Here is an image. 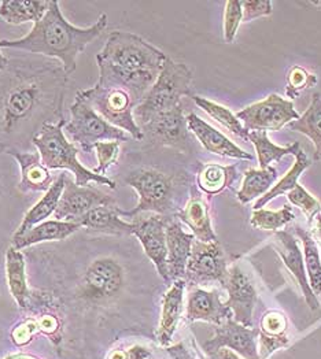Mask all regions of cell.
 Listing matches in <instances>:
<instances>
[{
	"label": "cell",
	"instance_id": "484cf974",
	"mask_svg": "<svg viewBox=\"0 0 321 359\" xmlns=\"http://www.w3.org/2000/svg\"><path fill=\"white\" fill-rule=\"evenodd\" d=\"M66 175L67 173L58 175V177L54 181L51 188L47 192H44L43 198L25 214L21 225L14 232L11 240L18 239V238L24 236L33 226L44 222L48 217H51L55 212V210L58 208L59 199H60V196L63 194V189H65Z\"/></svg>",
	"mask_w": 321,
	"mask_h": 359
},
{
	"label": "cell",
	"instance_id": "52a82bcc",
	"mask_svg": "<svg viewBox=\"0 0 321 359\" xmlns=\"http://www.w3.org/2000/svg\"><path fill=\"white\" fill-rule=\"evenodd\" d=\"M77 93L87 100L100 117L126 132L133 140L142 142L145 139L133 117V110L139 103L126 88L99 77L92 88L79 90Z\"/></svg>",
	"mask_w": 321,
	"mask_h": 359
},
{
	"label": "cell",
	"instance_id": "2e32d148",
	"mask_svg": "<svg viewBox=\"0 0 321 359\" xmlns=\"http://www.w3.org/2000/svg\"><path fill=\"white\" fill-rule=\"evenodd\" d=\"M224 290L228 292L227 306L231 309L234 321L253 328V313L257 302V291L249 276L234 265L228 269V278Z\"/></svg>",
	"mask_w": 321,
	"mask_h": 359
},
{
	"label": "cell",
	"instance_id": "f5cc1de1",
	"mask_svg": "<svg viewBox=\"0 0 321 359\" xmlns=\"http://www.w3.org/2000/svg\"><path fill=\"white\" fill-rule=\"evenodd\" d=\"M309 4H310V6H319V7H321V1H309Z\"/></svg>",
	"mask_w": 321,
	"mask_h": 359
},
{
	"label": "cell",
	"instance_id": "4dcf8cb0",
	"mask_svg": "<svg viewBox=\"0 0 321 359\" xmlns=\"http://www.w3.org/2000/svg\"><path fill=\"white\" fill-rule=\"evenodd\" d=\"M236 166L204 163L197 175L198 188L206 195H217L228 188L236 179Z\"/></svg>",
	"mask_w": 321,
	"mask_h": 359
},
{
	"label": "cell",
	"instance_id": "83f0119b",
	"mask_svg": "<svg viewBox=\"0 0 321 359\" xmlns=\"http://www.w3.org/2000/svg\"><path fill=\"white\" fill-rule=\"evenodd\" d=\"M48 0L27 1V0H1L0 18L11 25H21L27 22H39L47 13Z\"/></svg>",
	"mask_w": 321,
	"mask_h": 359
},
{
	"label": "cell",
	"instance_id": "ee69618b",
	"mask_svg": "<svg viewBox=\"0 0 321 359\" xmlns=\"http://www.w3.org/2000/svg\"><path fill=\"white\" fill-rule=\"evenodd\" d=\"M39 332H41V330L37 318H28L11 330V340L15 346H25Z\"/></svg>",
	"mask_w": 321,
	"mask_h": 359
},
{
	"label": "cell",
	"instance_id": "4fadbf2b",
	"mask_svg": "<svg viewBox=\"0 0 321 359\" xmlns=\"http://www.w3.org/2000/svg\"><path fill=\"white\" fill-rule=\"evenodd\" d=\"M99 206H116V199L96 188L80 187L76 181L66 175L65 189L59 199L58 208L54 212V218L58 221L79 222V219Z\"/></svg>",
	"mask_w": 321,
	"mask_h": 359
},
{
	"label": "cell",
	"instance_id": "f546056e",
	"mask_svg": "<svg viewBox=\"0 0 321 359\" xmlns=\"http://www.w3.org/2000/svg\"><path fill=\"white\" fill-rule=\"evenodd\" d=\"M294 132L303 133L315 146V161L321 162V95L315 93L306 111L298 120L289 123Z\"/></svg>",
	"mask_w": 321,
	"mask_h": 359
},
{
	"label": "cell",
	"instance_id": "d590c367",
	"mask_svg": "<svg viewBox=\"0 0 321 359\" xmlns=\"http://www.w3.org/2000/svg\"><path fill=\"white\" fill-rule=\"evenodd\" d=\"M294 218L295 217L291 206L284 205L277 211L266 209L254 210L250 218V224L253 228L260 231L277 232L282 231L286 225H289Z\"/></svg>",
	"mask_w": 321,
	"mask_h": 359
},
{
	"label": "cell",
	"instance_id": "c3c4849f",
	"mask_svg": "<svg viewBox=\"0 0 321 359\" xmlns=\"http://www.w3.org/2000/svg\"><path fill=\"white\" fill-rule=\"evenodd\" d=\"M310 233H312L313 239L319 241L321 244V212H319L316 215V218L313 219V231Z\"/></svg>",
	"mask_w": 321,
	"mask_h": 359
},
{
	"label": "cell",
	"instance_id": "7a4b0ae2",
	"mask_svg": "<svg viewBox=\"0 0 321 359\" xmlns=\"http://www.w3.org/2000/svg\"><path fill=\"white\" fill-rule=\"evenodd\" d=\"M106 27V14H102L98 21L88 28L72 25L63 17L59 1L50 0L47 13L34 24L28 34L17 40H0V48L55 58L59 60L63 72L70 76L77 67L80 54L87 46L102 36Z\"/></svg>",
	"mask_w": 321,
	"mask_h": 359
},
{
	"label": "cell",
	"instance_id": "f6af8a7d",
	"mask_svg": "<svg viewBox=\"0 0 321 359\" xmlns=\"http://www.w3.org/2000/svg\"><path fill=\"white\" fill-rule=\"evenodd\" d=\"M151 353L143 346H132L125 350H113L107 354L106 359H148Z\"/></svg>",
	"mask_w": 321,
	"mask_h": 359
},
{
	"label": "cell",
	"instance_id": "d6986e66",
	"mask_svg": "<svg viewBox=\"0 0 321 359\" xmlns=\"http://www.w3.org/2000/svg\"><path fill=\"white\" fill-rule=\"evenodd\" d=\"M4 152L11 155L20 165L21 181L18 184V191L21 194L28 195L47 192L57 180L54 179L51 170L44 166L39 152H27L14 149H8Z\"/></svg>",
	"mask_w": 321,
	"mask_h": 359
},
{
	"label": "cell",
	"instance_id": "ffe728a7",
	"mask_svg": "<svg viewBox=\"0 0 321 359\" xmlns=\"http://www.w3.org/2000/svg\"><path fill=\"white\" fill-rule=\"evenodd\" d=\"M188 130L194 133V136L199 140L204 150L227 158H235L242 161H253V155L237 147L234 142H231L225 135L220 130L209 125L206 121L191 113L187 116Z\"/></svg>",
	"mask_w": 321,
	"mask_h": 359
},
{
	"label": "cell",
	"instance_id": "1f68e13d",
	"mask_svg": "<svg viewBox=\"0 0 321 359\" xmlns=\"http://www.w3.org/2000/svg\"><path fill=\"white\" fill-rule=\"evenodd\" d=\"M294 163L292 168L282 177L279 182H276L263 196H261L258 201H256L254 203V210L263 209L270 201H273L275 198L280 196V195H287L295 185H298V179L301 177V175L310 168V161L308 158V155L305 154V151L302 150V147L294 154Z\"/></svg>",
	"mask_w": 321,
	"mask_h": 359
},
{
	"label": "cell",
	"instance_id": "60d3db41",
	"mask_svg": "<svg viewBox=\"0 0 321 359\" xmlns=\"http://www.w3.org/2000/svg\"><path fill=\"white\" fill-rule=\"evenodd\" d=\"M289 328L287 317L276 310H270L265 313L261 318L260 333L268 336H283Z\"/></svg>",
	"mask_w": 321,
	"mask_h": 359
},
{
	"label": "cell",
	"instance_id": "836d02e7",
	"mask_svg": "<svg viewBox=\"0 0 321 359\" xmlns=\"http://www.w3.org/2000/svg\"><path fill=\"white\" fill-rule=\"evenodd\" d=\"M194 103L202 109L206 114H209L214 121H217L220 125H223L227 130L232 132L236 136H239L243 140H249V130L244 128V125L236 117L228 107L221 106L213 100H209L199 95H190Z\"/></svg>",
	"mask_w": 321,
	"mask_h": 359
},
{
	"label": "cell",
	"instance_id": "f1b7e54d",
	"mask_svg": "<svg viewBox=\"0 0 321 359\" xmlns=\"http://www.w3.org/2000/svg\"><path fill=\"white\" fill-rule=\"evenodd\" d=\"M277 169L268 166L266 169H250L244 173L242 188L237 191V201L247 205L253 201H258L273 185L277 179Z\"/></svg>",
	"mask_w": 321,
	"mask_h": 359
},
{
	"label": "cell",
	"instance_id": "4316f807",
	"mask_svg": "<svg viewBox=\"0 0 321 359\" xmlns=\"http://www.w3.org/2000/svg\"><path fill=\"white\" fill-rule=\"evenodd\" d=\"M83 226L79 222L70 221H44L36 226H33L24 236L18 239L11 240V247L17 250H24L30 245L43 243V241H60L70 238L73 233L80 231Z\"/></svg>",
	"mask_w": 321,
	"mask_h": 359
},
{
	"label": "cell",
	"instance_id": "ba28073f",
	"mask_svg": "<svg viewBox=\"0 0 321 359\" xmlns=\"http://www.w3.org/2000/svg\"><path fill=\"white\" fill-rule=\"evenodd\" d=\"M70 120L63 125V133L73 144H79L86 154H91L96 143L129 142L132 137L100 117L87 100L76 93V99L69 109Z\"/></svg>",
	"mask_w": 321,
	"mask_h": 359
},
{
	"label": "cell",
	"instance_id": "5bb4252c",
	"mask_svg": "<svg viewBox=\"0 0 321 359\" xmlns=\"http://www.w3.org/2000/svg\"><path fill=\"white\" fill-rule=\"evenodd\" d=\"M145 139L154 146L185 150L188 147V125L183 106L164 111L140 126ZM143 139V140H145Z\"/></svg>",
	"mask_w": 321,
	"mask_h": 359
},
{
	"label": "cell",
	"instance_id": "277c9868",
	"mask_svg": "<svg viewBox=\"0 0 321 359\" xmlns=\"http://www.w3.org/2000/svg\"><path fill=\"white\" fill-rule=\"evenodd\" d=\"M65 122L66 121L62 120L58 123L44 125L32 142L40 154L44 166L50 170L63 169L70 172L74 176L76 184L80 187H87L89 182H95L116 189V182L113 180L93 173L79 161V150L63 133Z\"/></svg>",
	"mask_w": 321,
	"mask_h": 359
},
{
	"label": "cell",
	"instance_id": "d4e9b609",
	"mask_svg": "<svg viewBox=\"0 0 321 359\" xmlns=\"http://www.w3.org/2000/svg\"><path fill=\"white\" fill-rule=\"evenodd\" d=\"M79 224L83 228H87L91 232L125 236L132 235L133 224L125 221L119 215V209L116 206H99L88 211L79 219Z\"/></svg>",
	"mask_w": 321,
	"mask_h": 359
},
{
	"label": "cell",
	"instance_id": "603a6c76",
	"mask_svg": "<svg viewBox=\"0 0 321 359\" xmlns=\"http://www.w3.org/2000/svg\"><path fill=\"white\" fill-rule=\"evenodd\" d=\"M176 218H178L192 231L195 239L204 243L217 241V236L211 225L209 205L195 188L191 189V196L185 205L178 210Z\"/></svg>",
	"mask_w": 321,
	"mask_h": 359
},
{
	"label": "cell",
	"instance_id": "681fc988",
	"mask_svg": "<svg viewBox=\"0 0 321 359\" xmlns=\"http://www.w3.org/2000/svg\"><path fill=\"white\" fill-rule=\"evenodd\" d=\"M3 359H39L36 357H32V355H27V354H11V355H7Z\"/></svg>",
	"mask_w": 321,
	"mask_h": 359
},
{
	"label": "cell",
	"instance_id": "bcb514c9",
	"mask_svg": "<svg viewBox=\"0 0 321 359\" xmlns=\"http://www.w3.org/2000/svg\"><path fill=\"white\" fill-rule=\"evenodd\" d=\"M165 350L172 359H197L183 341L175 346H168Z\"/></svg>",
	"mask_w": 321,
	"mask_h": 359
},
{
	"label": "cell",
	"instance_id": "7402d4cb",
	"mask_svg": "<svg viewBox=\"0 0 321 359\" xmlns=\"http://www.w3.org/2000/svg\"><path fill=\"white\" fill-rule=\"evenodd\" d=\"M185 281L176 280L169 290L165 292L162 298V309H161V318L157 332V339L161 346L168 347L175 336L176 330L178 327L183 310H184V291H185Z\"/></svg>",
	"mask_w": 321,
	"mask_h": 359
},
{
	"label": "cell",
	"instance_id": "5b68a950",
	"mask_svg": "<svg viewBox=\"0 0 321 359\" xmlns=\"http://www.w3.org/2000/svg\"><path fill=\"white\" fill-rule=\"evenodd\" d=\"M191 69L183 62L168 58L154 86L133 110V117L139 128L155 116L181 104V97L191 95Z\"/></svg>",
	"mask_w": 321,
	"mask_h": 359
},
{
	"label": "cell",
	"instance_id": "7dc6e473",
	"mask_svg": "<svg viewBox=\"0 0 321 359\" xmlns=\"http://www.w3.org/2000/svg\"><path fill=\"white\" fill-rule=\"evenodd\" d=\"M207 359H244L242 358L239 354H236L230 348H225V347H221L210 354H204Z\"/></svg>",
	"mask_w": 321,
	"mask_h": 359
},
{
	"label": "cell",
	"instance_id": "7c38bea8",
	"mask_svg": "<svg viewBox=\"0 0 321 359\" xmlns=\"http://www.w3.org/2000/svg\"><path fill=\"white\" fill-rule=\"evenodd\" d=\"M171 218L145 212L132 218L135 235L140 241L145 254L154 264L155 269L165 283L169 281L168 274V247H166V225Z\"/></svg>",
	"mask_w": 321,
	"mask_h": 359
},
{
	"label": "cell",
	"instance_id": "30bf717a",
	"mask_svg": "<svg viewBox=\"0 0 321 359\" xmlns=\"http://www.w3.org/2000/svg\"><path fill=\"white\" fill-rule=\"evenodd\" d=\"M125 284L122 266L116 259L103 257L89 264L80 287L79 294L89 302H106L117 298Z\"/></svg>",
	"mask_w": 321,
	"mask_h": 359
},
{
	"label": "cell",
	"instance_id": "9a60e30c",
	"mask_svg": "<svg viewBox=\"0 0 321 359\" xmlns=\"http://www.w3.org/2000/svg\"><path fill=\"white\" fill-rule=\"evenodd\" d=\"M260 330L247 328L234 318L214 328V336L204 343V354H210L221 347L230 348L244 359H260L258 354Z\"/></svg>",
	"mask_w": 321,
	"mask_h": 359
},
{
	"label": "cell",
	"instance_id": "e0dca14e",
	"mask_svg": "<svg viewBox=\"0 0 321 359\" xmlns=\"http://www.w3.org/2000/svg\"><path fill=\"white\" fill-rule=\"evenodd\" d=\"M272 245L282 258L286 268L290 270L292 277L301 287L302 295L306 300L309 309L312 311H316L320 309V302L317 297L313 294L309 280L306 276L305 262H303V252L299 248V244L296 239L292 236L291 232L289 231H277L275 236L272 238Z\"/></svg>",
	"mask_w": 321,
	"mask_h": 359
},
{
	"label": "cell",
	"instance_id": "ab89813d",
	"mask_svg": "<svg viewBox=\"0 0 321 359\" xmlns=\"http://www.w3.org/2000/svg\"><path fill=\"white\" fill-rule=\"evenodd\" d=\"M243 10L240 0L225 1L224 8V39L227 43H232L236 37V32L242 24Z\"/></svg>",
	"mask_w": 321,
	"mask_h": 359
},
{
	"label": "cell",
	"instance_id": "8d00e7d4",
	"mask_svg": "<svg viewBox=\"0 0 321 359\" xmlns=\"http://www.w3.org/2000/svg\"><path fill=\"white\" fill-rule=\"evenodd\" d=\"M317 76L299 65H294L287 73L286 95L290 100L298 99L305 90L316 87Z\"/></svg>",
	"mask_w": 321,
	"mask_h": 359
},
{
	"label": "cell",
	"instance_id": "e575fe53",
	"mask_svg": "<svg viewBox=\"0 0 321 359\" xmlns=\"http://www.w3.org/2000/svg\"><path fill=\"white\" fill-rule=\"evenodd\" d=\"M249 140L253 143L257 152L260 169H266L268 166H270V162L280 161L286 155L294 156V154L301 149L299 143H294L289 147L276 146L270 142L266 132H250Z\"/></svg>",
	"mask_w": 321,
	"mask_h": 359
},
{
	"label": "cell",
	"instance_id": "3957f363",
	"mask_svg": "<svg viewBox=\"0 0 321 359\" xmlns=\"http://www.w3.org/2000/svg\"><path fill=\"white\" fill-rule=\"evenodd\" d=\"M168 58L164 51L143 37L131 32L113 30L95 60L99 77L122 86L140 103Z\"/></svg>",
	"mask_w": 321,
	"mask_h": 359
},
{
	"label": "cell",
	"instance_id": "b9f144b4",
	"mask_svg": "<svg viewBox=\"0 0 321 359\" xmlns=\"http://www.w3.org/2000/svg\"><path fill=\"white\" fill-rule=\"evenodd\" d=\"M258 354L260 359H268L277 350L286 348L290 346V339L287 334L283 336H268V334H258Z\"/></svg>",
	"mask_w": 321,
	"mask_h": 359
},
{
	"label": "cell",
	"instance_id": "6da1fadb",
	"mask_svg": "<svg viewBox=\"0 0 321 359\" xmlns=\"http://www.w3.org/2000/svg\"><path fill=\"white\" fill-rule=\"evenodd\" d=\"M67 74L53 60L15 58L0 73V147L27 150L44 125L58 123Z\"/></svg>",
	"mask_w": 321,
	"mask_h": 359
},
{
	"label": "cell",
	"instance_id": "ac0fdd59",
	"mask_svg": "<svg viewBox=\"0 0 321 359\" xmlns=\"http://www.w3.org/2000/svg\"><path fill=\"white\" fill-rule=\"evenodd\" d=\"M185 318L188 323L204 321L213 325H221L234 318L231 309L221 300L218 290L191 288L187 297Z\"/></svg>",
	"mask_w": 321,
	"mask_h": 359
},
{
	"label": "cell",
	"instance_id": "7bdbcfd3",
	"mask_svg": "<svg viewBox=\"0 0 321 359\" xmlns=\"http://www.w3.org/2000/svg\"><path fill=\"white\" fill-rule=\"evenodd\" d=\"M243 18L242 22H250L260 17H268L272 14L270 0H244L242 1Z\"/></svg>",
	"mask_w": 321,
	"mask_h": 359
},
{
	"label": "cell",
	"instance_id": "db71d44e",
	"mask_svg": "<svg viewBox=\"0 0 321 359\" xmlns=\"http://www.w3.org/2000/svg\"><path fill=\"white\" fill-rule=\"evenodd\" d=\"M199 358L207 359V357H206V355H204V354H201V353H199Z\"/></svg>",
	"mask_w": 321,
	"mask_h": 359
},
{
	"label": "cell",
	"instance_id": "74e56055",
	"mask_svg": "<svg viewBox=\"0 0 321 359\" xmlns=\"http://www.w3.org/2000/svg\"><path fill=\"white\" fill-rule=\"evenodd\" d=\"M287 198L291 202V205L305 214V217L308 218V222L312 225L316 215L321 212L320 202L299 184L295 185L287 194Z\"/></svg>",
	"mask_w": 321,
	"mask_h": 359
},
{
	"label": "cell",
	"instance_id": "f35d334b",
	"mask_svg": "<svg viewBox=\"0 0 321 359\" xmlns=\"http://www.w3.org/2000/svg\"><path fill=\"white\" fill-rule=\"evenodd\" d=\"M119 142H102L96 143L93 150L96 152V159H98V166L92 170L96 175L105 176L106 172L117 163L118 156H119Z\"/></svg>",
	"mask_w": 321,
	"mask_h": 359
},
{
	"label": "cell",
	"instance_id": "9c48e42d",
	"mask_svg": "<svg viewBox=\"0 0 321 359\" xmlns=\"http://www.w3.org/2000/svg\"><path fill=\"white\" fill-rule=\"evenodd\" d=\"M227 278L228 265L218 240L211 243L194 240L185 269V284L191 288L220 284L224 288Z\"/></svg>",
	"mask_w": 321,
	"mask_h": 359
},
{
	"label": "cell",
	"instance_id": "8992f818",
	"mask_svg": "<svg viewBox=\"0 0 321 359\" xmlns=\"http://www.w3.org/2000/svg\"><path fill=\"white\" fill-rule=\"evenodd\" d=\"M125 182L138 192L139 202L131 211L119 210L122 218H133L145 212L175 218L180 208L173 176L157 169H138L125 177Z\"/></svg>",
	"mask_w": 321,
	"mask_h": 359
},
{
	"label": "cell",
	"instance_id": "44dd1931",
	"mask_svg": "<svg viewBox=\"0 0 321 359\" xmlns=\"http://www.w3.org/2000/svg\"><path fill=\"white\" fill-rule=\"evenodd\" d=\"M175 218H171L166 225L168 274L171 283L176 280H184L192 243L195 240L192 233L184 232L181 224Z\"/></svg>",
	"mask_w": 321,
	"mask_h": 359
},
{
	"label": "cell",
	"instance_id": "cb8c5ba5",
	"mask_svg": "<svg viewBox=\"0 0 321 359\" xmlns=\"http://www.w3.org/2000/svg\"><path fill=\"white\" fill-rule=\"evenodd\" d=\"M6 278L10 294L18 307L28 311L34 291H32L28 285L25 257L20 250L14 247H8L6 251Z\"/></svg>",
	"mask_w": 321,
	"mask_h": 359
},
{
	"label": "cell",
	"instance_id": "f907efd6",
	"mask_svg": "<svg viewBox=\"0 0 321 359\" xmlns=\"http://www.w3.org/2000/svg\"><path fill=\"white\" fill-rule=\"evenodd\" d=\"M8 62H10V60H8L7 57H4V55L1 54V51H0V73L8 66Z\"/></svg>",
	"mask_w": 321,
	"mask_h": 359
},
{
	"label": "cell",
	"instance_id": "8fae6325",
	"mask_svg": "<svg viewBox=\"0 0 321 359\" xmlns=\"http://www.w3.org/2000/svg\"><path fill=\"white\" fill-rule=\"evenodd\" d=\"M236 117L249 132H269L280 130L292 121L298 120L294 103L277 93H270L261 102L236 113Z\"/></svg>",
	"mask_w": 321,
	"mask_h": 359
},
{
	"label": "cell",
	"instance_id": "d6a6232c",
	"mask_svg": "<svg viewBox=\"0 0 321 359\" xmlns=\"http://www.w3.org/2000/svg\"><path fill=\"white\" fill-rule=\"evenodd\" d=\"M292 229L303 247V262L309 285L316 297H321V255L317 241L313 239L310 232L301 226H294Z\"/></svg>",
	"mask_w": 321,
	"mask_h": 359
},
{
	"label": "cell",
	"instance_id": "816d5d0a",
	"mask_svg": "<svg viewBox=\"0 0 321 359\" xmlns=\"http://www.w3.org/2000/svg\"><path fill=\"white\" fill-rule=\"evenodd\" d=\"M0 152H4L3 147H0ZM1 192H3V185H1V177H0V196H1Z\"/></svg>",
	"mask_w": 321,
	"mask_h": 359
}]
</instances>
